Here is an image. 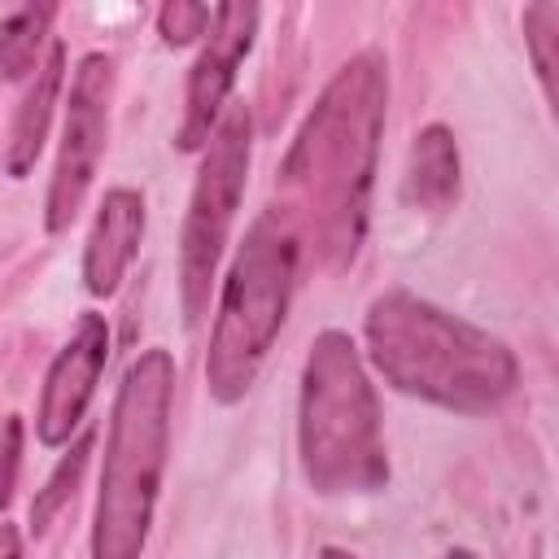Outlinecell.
I'll list each match as a JSON object with an SVG mask.
<instances>
[{
	"mask_svg": "<svg viewBox=\"0 0 559 559\" xmlns=\"http://www.w3.org/2000/svg\"><path fill=\"white\" fill-rule=\"evenodd\" d=\"M384 96L389 83L380 57L362 52L345 61L306 114L280 166V183L288 192V210L280 214L293 231L297 223H306L332 262H349L367 231Z\"/></svg>",
	"mask_w": 559,
	"mask_h": 559,
	"instance_id": "6da1fadb",
	"label": "cell"
},
{
	"mask_svg": "<svg viewBox=\"0 0 559 559\" xmlns=\"http://www.w3.org/2000/svg\"><path fill=\"white\" fill-rule=\"evenodd\" d=\"M362 332L371 362L393 389L445 411H493L520 380V362L498 336L406 288L380 293Z\"/></svg>",
	"mask_w": 559,
	"mask_h": 559,
	"instance_id": "7a4b0ae2",
	"label": "cell"
},
{
	"mask_svg": "<svg viewBox=\"0 0 559 559\" xmlns=\"http://www.w3.org/2000/svg\"><path fill=\"white\" fill-rule=\"evenodd\" d=\"M175 362L166 349H144L118 384L105 437L100 493L92 511V559H140L166 472Z\"/></svg>",
	"mask_w": 559,
	"mask_h": 559,
	"instance_id": "3957f363",
	"label": "cell"
},
{
	"mask_svg": "<svg viewBox=\"0 0 559 559\" xmlns=\"http://www.w3.org/2000/svg\"><path fill=\"white\" fill-rule=\"evenodd\" d=\"M297 450L314 493H376L389 480L380 402L345 332H319L306 354Z\"/></svg>",
	"mask_w": 559,
	"mask_h": 559,
	"instance_id": "277c9868",
	"label": "cell"
},
{
	"mask_svg": "<svg viewBox=\"0 0 559 559\" xmlns=\"http://www.w3.org/2000/svg\"><path fill=\"white\" fill-rule=\"evenodd\" d=\"M297 231L280 210H266L245 231V245L231 258V271L223 280V297L214 310L210 354H205V389L214 402L231 406L240 402L258 367L266 362L297 280Z\"/></svg>",
	"mask_w": 559,
	"mask_h": 559,
	"instance_id": "5b68a950",
	"label": "cell"
},
{
	"mask_svg": "<svg viewBox=\"0 0 559 559\" xmlns=\"http://www.w3.org/2000/svg\"><path fill=\"white\" fill-rule=\"evenodd\" d=\"M245 175H249V114L245 105H231L205 144L179 236V301L188 328H197L201 314L210 310V288L245 197Z\"/></svg>",
	"mask_w": 559,
	"mask_h": 559,
	"instance_id": "8992f818",
	"label": "cell"
},
{
	"mask_svg": "<svg viewBox=\"0 0 559 559\" xmlns=\"http://www.w3.org/2000/svg\"><path fill=\"white\" fill-rule=\"evenodd\" d=\"M109 100H114V61L105 52H87L70 79L61 148H57V166H52L48 201H44V227L52 236L74 223L96 179L105 135H109Z\"/></svg>",
	"mask_w": 559,
	"mask_h": 559,
	"instance_id": "52a82bcc",
	"label": "cell"
},
{
	"mask_svg": "<svg viewBox=\"0 0 559 559\" xmlns=\"http://www.w3.org/2000/svg\"><path fill=\"white\" fill-rule=\"evenodd\" d=\"M253 35H258V4L231 0V4L214 9L210 31H205V48H201V57L188 74L183 122H179V135H175V144L183 153H197V148L210 144V135L223 118L227 92L236 83V70L253 48Z\"/></svg>",
	"mask_w": 559,
	"mask_h": 559,
	"instance_id": "ba28073f",
	"label": "cell"
},
{
	"mask_svg": "<svg viewBox=\"0 0 559 559\" xmlns=\"http://www.w3.org/2000/svg\"><path fill=\"white\" fill-rule=\"evenodd\" d=\"M105 362H109V323L96 310H83L74 336L61 345V354L44 376V393L35 411V437L44 445H66L79 432Z\"/></svg>",
	"mask_w": 559,
	"mask_h": 559,
	"instance_id": "9c48e42d",
	"label": "cell"
},
{
	"mask_svg": "<svg viewBox=\"0 0 559 559\" xmlns=\"http://www.w3.org/2000/svg\"><path fill=\"white\" fill-rule=\"evenodd\" d=\"M144 240V197L135 188H109L83 245V284L92 297L118 293L127 266Z\"/></svg>",
	"mask_w": 559,
	"mask_h": 559,
	"instance_id": "30bf717a",
	"label": "cell"
},
{
	"mask_svg": "<svg viewBox=\"0 0 559 559\" xmlns=\"http://www.w3.org/2000/svg\"><path fill=\"white\" fill-rule=\"evenodd\" d=\"M61 74H66V48L61 44H48L39 70L31 74V92L22 96L17 105V118H13V135H9V175L13 179H26L39 148H44V135H48V118H52V105H57V92H61Z\"/></svg>",
	"mask_w": 559,
	"mask_h": 559,
	"instance_id": "8fae6325",
	"label": "cell"
},
{
	"mask_svg": "<svg viewBox=\"0 0 559 559\" xmlns=\"http://www.w3.org/2000/svg\"><path fill=\"white\" fill-rule=\"evenodd\" d=\"M402 197L415 210H450L459 201V144L445 127H424L411 144V162H406V179H402Z\"/></svg>",
	"mask_w": 559,
	"mask_h": 559,
	"instance_id": "7c38bea8",
	"label": "cell"
},
{
	"mask_svg": "<svg viewBox=\"0 0 559 559\" xmlns=\"http://www.w3.org/2000/svg\"><path fill=\"white\" fill-rule=\"evenodd\" d=\"M52 17H57L52 4H22L0 22V74L9 83H17V79L39 70V61H44L39 48L48 39Z\"/></svg>",
	"mask_w": 559,
	"mask_h": 559,
	"instance_id": "4fadbf2b",
	"label": "cell"
},
{
	"mask_svg": "<svg viewBox=\"0 0 559 559\" xmlns=\"http://www.w3.org/2000/svg\"><path fill=\"white\" fill-rule=\"evenodd\" d=\"M87 454H92V432H83L70 445V454H61V463L52 467V476L44 480V489L35 493V502H31V533H44L52 524V515L66 507V498L74 493V485H79V476L87 467Z\"/></svg>",
	"mask_w": 559,
	"mask_h": 559,
	"instance_id": "5bb4252c",
	"label": "cell"
},
{
	"mask_svg": "<svg viewBox=\"0 0 559 559\" xmlns=\"http://www.w3.org/2000/svg\"><path fill=\"white\" fill-rule=\"evenodd\" d=\"M524 44L533 52V70H537L546 96L555 100V66H559V57H555V48H559V4L555 0H537V4L524 9Z\"/></svg>",
	"mask_w": 559,
	"mask_h": 559,
	"instance_id": "9a60e30c",
	"label": "cell"
},
{
	"mask_svg": "<svg viewBox=\"0 0 559 559\" xmlns=\"http://www.w3.org/2000/svg\"><path fill=\"white\" fill-rule=\"evenodd\" d=\"M210 17L214 9L210 4H192V0H170L157 9V35L170 44V48H183L192 39H201L210 31Z\"/></svg>",
	"mask_w": 559,
	"mask_h": 559,
	"instance_id": "2e32d148",
	"label": "cell"
},
{
	"mask_svg": "<svg viewBox=\"0 0 559 559\" xmlns=\"http://www.w3.org/2000/svg\"><path fill=\"white\" fill-rule=\"evenodd\" d=\"M17 463H22V419L9 415V419H4V432H0V507L13 498Z\"/></svg>",
	"mask_w": 559,
	"mask_h": 559,
	"instance_id": "e0dca14e",
	"label": "cell"
},
{
	"mask_svg": "<svg viewBox=\"0 0 559 559\" xmlns=\"http://www.w3.org/2000/svg\"><path fill=\"white\" fill-rule=\"evenodd\" d=\"M0 559H22V533L13 524H0Z\"/></svg>",
	"mask_w": 559,
	"mask_h": 559,
	"instance_id": "ac0fdd59",
	"label": "cell"
},
{
	"mask_svg": "<svg viewBox=\"0 0 559 559\" xmlns=\"http://www.w3.org/2000/svg\"><path fill=\"white\" fill-rule=\"evenodd\" d=\"M319 559H358V555H349V550H336V546H328Z\"/></svg>",
	"mask_w": 559,
	"mask_h": 559,
	"instance_id": "d6986e66",
	"label": "cell"
},
{
	"mask_svg": "<svg viewBox=\"0 0 559 559\" xmlns=\"http://www.w3.org/2000/svg\"><path fill=\"white\" fill-rule=\"evenodd\" d=\"M450 559H476L472 550H450Z\"/></svg>",
	"mask_w": 559,
	"mask_h": 559,
	"instance_id": "ffe728a7",
	"label": "cell"
}]
</instances>
